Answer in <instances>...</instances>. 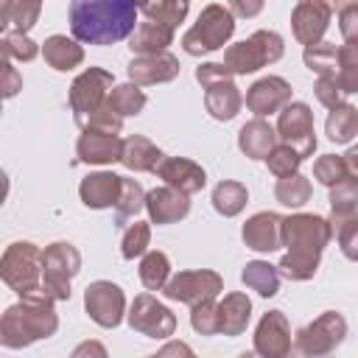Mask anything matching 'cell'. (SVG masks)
Returning <instances> with one entry per match:
<instances>
[{
    "label": "cell",
    "mask_w": 358,
    "mask_h": 358,
    "mask_svg": "<svg viewBox=\"0 0 358 358\" xmlns=\"http://www.w3.org/2000/svg\"><path fill=\"white\" fill-rule=\"evenodd\" d=\"M137 0H70L67 20L73 39L81 45H115L137 28Z\"/></svg>",
    "instance_id": "cell-1"
},
{
    "label": "cell",
    "mask_w": 358,
    "mask_h": 358,
    "mask_svg": "<svg viewBox=\"0 0 358 358\" xmlns=\"http://www.w3.org/2000/svg\"><path fill=\"white\" fill-rule=\"evenodd\" d=\"M330 238H333V224L324 215L294 213L282 218V246L288 252L277 263L280 277L294 280V282L313 280L319 271L322 252L330 243Z\"/></svg>",
    "instance_id": "cell-2"
},
{
    "label": "cell",
    "mask_w": 358,
    "mask_h": 358,
    "mask_svg": "<svg viewBox=\"0 0 358 358\" xmlns=\"http://www.w3.org/2000/svg\"><path fill=\"white\" fill-rule=\"evenodd\" d=\"M59 330L56 299L39 285L20 296V302L8 305L0 319V344L6 350H22L34 341L50 338Z\"/></svg>",
    "instance_id": "cell-3"
},
{
    "label": "cell",
    "mask_w": 358,
    "mask_h": 358,
    "mask_svg": "<svg viewBox=\"0 0 358 358\" xmlns=\"http://www.w3.org/2000/svg\"><path fill=\"white\" fill-rule=\"evenodd\" d=\"M232 34H235V14L229 11V6L210 3L201 8L196 22L185 31L182 48L190 56H207V53L221 50L232 39Z\"/></svg>",
    "instance_id": "cell-4"
},
{
    "label": "cell",
    "mask_w": 358,
    "mask_h": 358,
    "mask_svg": "<svg viewBox=\"0 0 358 358\" xmlns=\"http://www.w3.org/2000/svg\"><path fill=\"white\" fill-rule=\"evenodd\" d=\"M285 53V42L277 31H255L249 39H241L224 50V64L235 76H252L266 64L280 62Z\"/></svg>",
    "instance_id": "cell-5"
},
{
    "label": "cell",
    "mask_w": 358,
    "mask_h": 358,
    "mask_svg": "<svg viewBox=\"0 0 358 358\" xmlns=\"http://www.w3.org/2000/svg\"><path fill=\"white\" fill-rule=\"evenodd\" d=\"M0 277L14 294H28L42 285V249L31 241H14L0 257Z\"/></svg>",
    "instance_id": "cell-6"
},
{
    "label": "cell",
    "mask_w": 358,
    "mask_h": 358,
    "mask_svg": "<svg viewBox=\"0 0 358 358\" xmlns=\"http://www.w3.org/2000/svg\"><path fill=\"white\" fill-rule=\"evenodd\" d=\"M81 271V252L67 241H53L42 249V288L56 299H70V282Z\"/></svg>",
    "instance_id": "cell-7"
},
{
    "label": "cell",
    "mask_w": 358,
    "mask_h": 358,
    "mask_svg": "<svg viewBox=\"0 0 358 358\" xmlns=\"http://www.w3.org/2000/svg\"><path fill=\"white\" fill-rule=\"evenodd\" d=\"M112 87H115V76L103 67H87L84 73H78L73 78L67 98H70V112H73V120L78 129L87 123L90 115H95L106 103Z\"/></svg>",
    "instance_id": "cell-8"
},
{
    "label": "cell",
    "mask_w": 358,
    "mask_h": 358,
    "mask_svg": "<svg viewBox=\"0 0 358 358\" xmlns=\"http://www.w3.org/2000/svg\"><path fill=\"white\" fill-rule=\"evenodd\" d=\"M344 338H347V319L338 310H324L322 316H316L313 322L296 330L294 350L308 358H322L336 352V347H341Z\"/></svg>",
    "instance_id": "cell-9"
},
{
    "label": "cell",
    "mask_w": 358,
    "mask_h": 358,
    "mask_svg": "<svg viewBox=\"0 0 358 358\" xmlns=\"http://www.w3.org/2000/svg\"><path fill=\"white\" fill-rule=\"evenodd\" d=\"M224 291V280L218 271L213 268H187V271H176L171 274V280L165 282L162 294L171 302H182V305H196L201 299H215Z\"/></svg>",
    "instance_id": "cell-10"
},
{
    "label": "cell",
    "mask_w": 358,
    "mask_h": 358,
    "mask_svg": "<svg viewBox=\"0 0 358 358\" xmlns=\"http://www.w3.org/2000/svg\"><path fill=\"white\" fill-rule=\"evenodd\" d=\"M84 310L98 327L112 330L126 316V294L112 280H95L84 288Z\"/></svg>",
    "instance_id": "cell-11"
},
{
    "label": "cell",
    "mask_w": 358,
    "mask_h": 358,
    "mask_svg": "<svg viewBox=\"0 0 358 358\" xmlns=\"http://www.w3.org/2000/svg\"><path fill=\"white\" fill-rule=\"evenodd\" d=\"M277 134L280 143H288L299 151V157H310L316 151V129H313V112L305 101H291L277 112Z\"/></svg>",
    "instance_id": "cell-12"
},
{
    "label": "cell",
    "mask_w": 358,
    "mask_h": 358,
    "mask_svg": "<svg viewBox=\"0 0 358 358\" xmlns=\"http://www.w3.org/2000/svg\"><path fill=\"white\" fill-rule=\"evenodd\" d=\"M126 322L131 330H137L148 338H171L176 333V316L151 291L134 296V302L126 313Z\"/></svg>",
    "instance_id": "cell-13"
},
{
    "label": "cell",
    "mask_w": 358,
    "mask_h": 358,
    "mask_svg": "<svg viewBox=\"0 0 358 358\" xmlns=\"http://www.w3.org/2000/svg\"><path fill=\"white\" fill-rule=\"evenodd\" d=\"M294 350L291 324L282 310H266L255 327V352L263 358H285Z\"/></svg>",
    "instance_id": "cell-14"
},
{
    "label": "cell",
    "mask_w": 358,
    "mask_h": 358,
    "mask_svg": "<svg viewBox=\"0 0 358 358\" xmlns=\"http://www.w3.org/2000/svg\"><path fill=\"white\" fill-rule=\"evenodd\" d=\"M333 8L324 0H296L291 11V31L299 45H313L322 42L324 31L330 28Z\"/></svg>",
    "instance_id": "cell-15"
},
{
    "label": "cell",
    "mask_w": 358,
    "mask_h": 358,
    "mask_svg": "<svg viewBox=\"0 0 358 358\" xmlns=\"http://www.w3.org/2000/svg\"><path fill=\"white\" fill-rule=\"evenodd\" d=\"M76 157L84 165H112L123 157V140L115 131L101 129H81L76 143Z\"/></svg>",
    "instance_id": "cell-16"
},
{
    "label": "cell",
    "mask_w": 358,
    "mask_h": 358,
    "mask_svg": "<svg viewBox=\"0 0 358 358\" xmlns=\"http://www.w3.org/2000/svg\"><path fill=\"white\" fill-rule=\"evenodd\" d=\"M182 64L173 53L159 50V53H145V56H134L126 67L129 81L140 84V87H151V84H168L179 76Z\"/></svg>",
    "instance_id": "cell-17"
},
{
    "label": "cell",
    "mask_w": 358,
    "mask_h": 358,
    "mask_svg": "<svg viewBox=\"0 0 358 358\" xmlns=\"http://www.w3.org/2000/svg\"><path fill=\"white\" fill-rule=\"evenodd\" d=\"M291 103V84L282 76H263L246 90V106L255 117H268Z\"/></svg>",
    "instance_id": "cell-18"
},
{
    "label": "cell",
    "mask_w": 358,
    "mask_h": 358,
    "mask_svg": "<svg viewBox=\"0 0 358 358\" xmlns=\"http://www.w3.org/2000/svg\"><path fill=\"white\" fill-rule=\"evenodd\" d=\"M145 213H148V221L157 224V227H165V224H176L182 218H187L190 213V196L171 187V185H162V187H154L145 193Z\"/></svg>",
    "instance_id": "cell-19"
},
{
    "label": "cell",
    "mask_w": 358,
    "mask_h": 358,
    "mask_svg": "<svg viewBox=\"0 0 358 358\" xmlns=\"http://www.w3.org/2000/svg\"><path fill=\"white\" fill-rule=\"evenodd\" d=\"M241 238L249 249L260 252V255H271L282 246V215L263 210L255 213L252 218H246V224L241 227Z\"/></svg>",
    "instance_id": "cell-20"
},
{
    "label": "cell",
    "mask_w": 358,
    "mask_h": 358,
    "mask_svg": "<svg viewBox=\"0 0 358 358\" xmlns=\"http://www.w3.org/2000/svg\"><path fill=\"white\" fill-rule=\"evenodd\" d=\"M154 173H157V179H162L165 185L182 190V193H187V196L204 190V185H207L204 168H201L199 162L187 159V157H165V159L154 168Z\"/></svg>",
    "instance_id": "cell-21"
},
{
    "label": "cell",
    "mask_w": 358,
    "mask_h": 358,
    "mask_svg": "<svg viewBox=\"0 0 358 358\" xmlns=\"http://www.w3.org/2000/svg\"><path fill=\"white\" fill-rule=\"evenodd\" d=\"M120 190H123V176L112 173V171H95V173H87L78 185V196H81V204L90 207V210H109L117 204L120 199Z\"/></svg>",
    "instance_id": "cell-22"
},
{
    "label": "cell",
    "mask_w": 358,
    "mask_h": 358,
    "mask_svg": "<svg viewBox=\"0 0 358 358\" xmlns=\"http://www.w3.org/2000/svg\"><path fill=\"white\" fill-rule=\"evenodd\" d=\"M280 143L277 126H271L266 117H252L241 126L238 131V148L249 157V159H266L268 151Z\"/></svg>",
    "instance_id": "cell-23"
},
{
    "label": "cell",
    "mask_w": 358,
    "mask_h": 358,
    "mask_svg": "<svg viewBox=\"0 0 358 358\" xmlns=\"http://www.w3.org/2000/svg\"><path fill=\"white\" fill-rule=\"evenodd\" d=\"M252 319V299L243 291H229L218 299V333L221 336H241Z\"/></svg>",
    "instance_id": "cell-24"
},
{
    "label": "cell",
    "mask_w": 358,
    "mask_h": 358,
    "mask_svg": "<svg viewBox=\"0 0 358 358\" xmlns=\"http://www.w3.org/2000/svg\"><path fill=\"white\" fill-rule=\"evenodd\" d=\"M204 106H207L210 117H215L221 123L232 120L241 112V106H243V95H241V87L235 84V78L210 84L204 90Z\"/></svg>",
    "instance_id": "cell-25"
},
{
    "label": "cell",
    "mask_w": 358,
    "mask_h": 358,
    "mask_svg": "<svg viewBox=\"0 0 358 358\" xmlns=\"http://www.w3.org/2000/svg\"><path fill=\"white\" fill-rule=\"evenodd\" d=\"M165 159L162 148L154 145L148 137L143 134H131L123 140V157H120V165L134 171V173H154V168Z\"/></svg>",
    "instance_id": "cell-26"
},
{
    "label": "cell",
    "mask_w": 358,
    "mask_h": 358,
    "mask_svg": "<svg viewBox=\"0 0 358 358\" xmlns=\"http://www.w3.org/2000/svg\"><path fill=\"white\" fill-rule=\"evenodd\" d=\"M42 56H45V64L59 70V73H67L73 67H78L84 62V48L78 39H70L64 34H53L42 42Z\"/></svg>",
    "instance_id": "cell-27"
},
{
    "label": "cell",
    "mask_w": 358,
    "mask_h": 358,
    "mask_svg": "<svg viewBox=\"0 0 358 358\" xmlns=\"http://www.w3.org/2000/svg\"><path fill=\"white\" fill-rule=\"evenodd\" d=\"M173 31H176V28H168V25H162V22H154V20L137 22L134 34L129 36V48H131L134 56L168 50V45L173 42Z\"/></svg>",
    "instance_id": "cell-28"
},
{
    "label": "cell",
    "mask_w": 358,
    "mask_h": 358,
    "mask_svg": "<svg viewBox=\"0 0 358 358\" xmlns=\"http://www.w3.org/2000/svg\"><path fill=\"white\" fill-rule=\"evenodd\" d=\"M324 134L330 143L336 145H347L355 140L358 134V109L352 103H338L327 112V120H324Z\"/></svg>",
    "instance_id": "cell-29"
},
{
    "label": "cell",
    "mask_w": 358,
    "mask_h": 358,
    "mask_svg": "<svg viewBox=\"0 0 358 358\" xmlns=\"http://www.w3.org/2000/svg\"><path fill=\"white\" fill-rule=\"evenodd\" d=\"M213 210L224 218H235L243 213L246 201H249V190L243 182H235V179H221L215 187H213Z\"/></svg>",
    "instance_id": "cell-30"
},
{
    "label": "cell",
    "mask_w": 358,
    "mask_h": 358,
    "mask_svg": "<svg viewBox=\"0 0 358 358\" xmlns=\"http://www.w3.org/2000/svg\"><path fill=\"white\" fill-rule=\"evenodd\" d=\"M241 280L249 291H255L263 299H268L280 291V268L271 266L268 260H249L241 271Z\"/></svg>",
    "instance_id": "cell-31"
},
{
    "label": "cell",
    "mask_w": 358,
    "mask_h": 358,
    "mask_svg": "<svg viewBox=\"0 0 358 358\" xmlns=\"http://www.w3.org/2000/svg\"><path fill=\"white\" fill-rule=\"evenodd\" d=\"M358 213V179L347 176L338 185L330 187V224L333 232L338 224H344L347 218H352Z\"/></svg>",
    "instance_id": "cell-32"
},
{
    "label": "cell",
    "mask_w": 358,
    "mask_h": 358,
    "mask_svg": "<svg viewBox=\"0 0 358 358\" xmlns=\"http://www.w3.org/2000/svg\"><path fill=\"white\" fill-rule=\"evenodd\" d=\"M137 8L145 20L162 22L168 28H179L187 17L190 3L187 0H137Z\"/></svg>",
    "instance_id": "cell-33"
},
{
    "label": "cell",
    "mask_w": 358,
    "mask_h": 358,
    "mask_svg": "<svg viewBox=\"0 0 358 358\" xmlns=\"http://www.w3.org/2000/svg\"><path fill=\"white\" fill-rule=\"evenodd\" d=\"M310 193H313L310 179L302 176L299 171L291 173V176L277 179V185H274V199H277L282 207H288V210H299L302 204H308V201H310Z\"/></svg>",
    "instance_id": "cell-34"
},
{
    "label": "cell",
    "mask_w": 358,
    "mask_h": 358,
    "mask_svg": "<svg viewBox=\"0 0 358 358\" xmlns=\"http://www.w3.org/2000/svg\"><path fill=\"white\" fill-rule=\"evenodd\" d=\"M302 62H305V67L310 73L336 78V73H338V48L333 42H324V39L322 42H313V45H305Z\"/></svg>",
    "instance_id": "cell-35"
},
{
    "label": "cell",
    "mask_w": 358,
    "mask_h": 358,
    "mask_svg": "<svg viewBox=\"0 0 358 358\" xmlns=\"http://www.w3.org/2000/svg\"><path fill=\"white\" fill-rule=\"evenodd\" d=\"M171 280V260L165 252L151 249L143 255L140 260V282L145 285V291H162L165 282Z\"/></svg>",
    "instance_id": "cell-36"
},
{
    "label": "cell",
    "mask_w": 358,
    "mask_h": 358,
    "mask_svg": "<svg viewBox=\"0 0 358 358\" xmlns=\"http://www.w3.org/2000/svg\"><path fill=\"white\" fill-rule=\"evenodd\" d=\"M109 106L120 115V117H131V115H140L145 109V92L140 90V84L134 81H126V84H115L112 92H109Z\"/></svg>",
    "instance_id": "cell-37"
},
{
    "label": "cell",
    "mask_w": 358,
    "mask_h": 358,
    "mask_svg": "<svg viewBox=\"0 0 358 358\" xmlns=\"http://www.w3.org/2000/svg\"><path fill=\"white\" fill-rule=\"evenodd\" d=\"M140 210H145V190L137 179L123 176V190L115 204V227H126V221L134 218Z\"/></svg>",
    "instance_id": "cell-38"
},
{
    "label": "cell",
    "mask_w": 358,
    "mask_h": 358,
    "mask_svg": "<svg viewBox=\"0 0 358 358\" xmlns=\"http://www.w3.org/2000/svg\"><path fill=\"white\" fill-rule=\"evenodd\" d=\"M336 81L344 95H358V42L338 45V73Z\"/></svg>",
    "instance_id": "cell-39"
},
{
    "label": "cell",
    "mask_w": 358,
    "mask_h": 358,
    "mask_svg": "<svg viewBox=\"0 0 358 358\" xmlns=\"http://www.w3.org/2000/svg\"><path fill=\"white\" fill-rule=\"evenodd\" d=\"M148 243H151V221H134L123 229V238H120V255L126 260H134V257H143L148 252Z\"/></svg>",
    "instance_id": "cell-40"
},
{
    "label": "cell",
    "mask_w": 358,
    "mask_h": 358,
    "mask_svg": "<svg viewBox=\"0 0 358 358\" xmlns=\"http://www.w3.org/2000/svg\"><path fill=\"white\" fill-rule=\"evenodd\" d=\"M0 45H3V56L11 62H34L39 56V45L22 31H6Z\"/></svg>",
    "instance_id": "cell-41"
},
{
    "label": "cell",
    "mask_w": 358,
    "mask_h": 358,
    "mask_svg": "<svg viewBox=\"0 0 358 358\" xmlns=\"http://www.w3.org/2000/svg\"><path fill=\"white\" fill-rule=\"evenodd\" d=\"M266 165H268L271 176L282 179V176H291V173H296V171H299L302 157H299V151H296V148H291L288 143H277V145L268 151Z\"/></svg>",
    "instance_id": "cell-42"
},
{
    "label": "cell",
    "mask_w": 358,
    "mask_h": 358,
    "mask_svg": "<svg viewBox=\"0 0 358 358\" xmlns=\"http://www.w3.org/2000/svg\"><path fill=\"white\" fill-rule=\"evenodd\" d=\"M350 171H347V162H344V154H322L316 162H313V179L324 187H333L338 185L341 179H347Z\"/></svg>",
    "instance_id": "cell-43"
},
{
    "label": "cell",
    "mask_w": 358,
    "mask_h": 358,
    "mask_svg": "<svg viewBox=\"0 0 358 358\" xmlns=\"http://www.w3.org/2000/svg\"><path fill=\"white\" fill-rule=\"evenodd\" d=\"M190 327L199 336H218V302L201 299L190 305Z\"/></svg>",
    "instance_id": "cell-44"
},
{
    "label": "cell",
    "mask_w": 358,
    "mask_h": 358,
    "mask_svg": "<svg viewBox=\"0 0 358 358\" xmlns=\"http://www.w3.org/2000/svg\"><path fill=\"white\" fill-rule=\"evenodd\" d=\"M39 14H42V0H17L14 14H11V22H14L17 31L28 34L39 22Z\"/></svg>",
    "instance_id": "cell-45"
},
{
    "label": "cell",
    "mask_w": 358,
    "mask_h": 358,
    "mask_svg": "<svg viewBox=\"0 0 358 358\" xmlns=\"http://www.w3.org/2000/svg\"><path fill=\"white\" fill-rule=\"evenodd\" d=\"M336 241H338L341 255L347 260H355L358 263V218L355 215L336 227Z\"/></svg>",
    "instance_id": "cell-46"
},
{
    "label": "cell",
    "mask_w": 358,
    "mask_h": 358,
    "mask_svg": "<svg viewBox=\"0 0 358 358\" xmlns=\"http://www.w3.org/2000/svg\"><path fill=\"white\" fill-rule=\"evenodd\" d=\"M313 92H316V101L322 103V106H327V109H333V106H338V103H344V92H341V87H338V81L336 78H330V76H319L316 78V84H313Z\"/></svg>",
    "instance_id": "cell-47"
},
{
    "label": "cell",
    "mask_w": 358,
    "mask_h": 358,
    "mask_svg": "<svg viewBox=\"0 0 358 358\" xmlns=\"http://www.w3.org/2000/svg\"><path fill=\"white\" fill-rule=\"evenodd\" d=\"M81 129H101V131H115V134H120V129H123V117H120V115L109 106V101H106L95 115L87 117V123H84Z\"/></svg>",
    "instance_id": "cell-48"
},
{
    "label": "cell",
    "mask_w": 358,
    "mask_h": 358,
    "mask_svg": "<svg viewBox=\"0 0 358 358\" xmlns=\"http://www.w3.org/2000/svg\"><path fill=\"white\" fill-rule=\"evenodd\" d=\"M227 78H235V73L224 64V62H201L196 67V81L207 90L210 84H218V81H227Z\"/></svg>",
    "instance_id": "cell-49"
},
{
    "label": "cell",
    "mask_w": 358,
    "mask_h": 358,
    "mask_svg": "<svg viewBox=\"0 0 358 358\" xmlns=\"http://www.w3.org/2000/svg\"><path fill=\"white\" fill-rule=\"evenodd\" d=\"M338 31L344 42H358V3L338 11Z\"/></svg>",
    "instance_id": "cell-50"
},
{
    "label": "cell",
    "mask_w": 358,
    "mask_h": 358,
    "mask_svg": "<svg viewBox=\"0 0 358 358\" xmlns=\"http://www.w3.org/2000/svg\"><path fill=\"white\" fill-rule=\"evenodd\" d=\"M22 90V76L17 73L14 62L3 56V98H14Z\"/></svg>",
    "instance_id": "cell-51"
},
{
    "label": "cell",
    "mask_w": 358,
    "mask_h": 358,
    "mask_svg": "<svg viewBox=\"0 0 358 358\" xmlns=\"http://www.w3.org/2000/svg\"><path fill=\"white\" fill-rule=\"evenodd\" d=\"M227 3H229V11L235 17H243V20L257 17L263 11V6H266V0H227Z\"/></svg>",
    "instance_id": "cell-52"
},
{
    "label": "cell",
    "mask_w": 358,
    "mask_h": 358,
    "mask_svg": "<svg viewBox=\"0 0 358 358\" xmlns=\"http://www.w3.org/2000/svg\"><path fill=\"white\" fill-rule=\"evenodd\" d=\"M81 355H98V358H106V347L98 344V341H84L73 350V358H81Z\"/></svg>",
    "instance_id": "cell-53"
},
{
    "label": "cell",
    "mask_w": 358,
    "mask_h": 358,
    "mask_svg": "<svg viewBox=\"0 0 358 358\" xmlns=\"http://www.w3.org/2000/svg\"><path fill=\"white\" fill-rule=\"evenodd\" d=\"M157 355H159V358H165V355H193V350H190L187 344H182V341H171V344H165L162 350H157Z\"/></svg>",
    "instance_id": "cell-54"
},
{
    "label": "cell",
    "mask_w": 358,
    "mask_h": 358,
    "mask_svg": "<svg viewBox=\"0 0 358 358\" xmlns=\"http://www.w3.org/2000/svg\"><path fill=\"white\" fill-rule=\"evenodd\" d=\"M344 162H347V171L352 179H358V145H350L347 154H344Z\"/></svg>",
    "instance_id": "cell-55"
},
{
    "label": "cell",
    "mask_w": 358,
    "mask_h": 358,
    "mask_svg": "<svg viewBox=\"0 0 358 358\" xmlns=\"http://www.w3.org/2000/svg\"><path fill=\"white\" fill-rule=\"evenodd\" d=\"M324 3H327L333 11H341V8H347V6H355L358 0H324Z\"/></svg>",
    "instance_id": "cell-56"
},
{
    "label": "cell",
    "mask_w": 358,
    "mask_h": 358,
    "mask_svg": "<svg viewBox=\"0 0 358 358\" xmlns=\"http://www.w3.org/2000/svg\"><path fill=\"white\" fill-rule=\"evenodd\" d=\"M187 3H190V0H187Z\"/></svg>",
    "instance_id": "cell-57"
}]
</instances>
